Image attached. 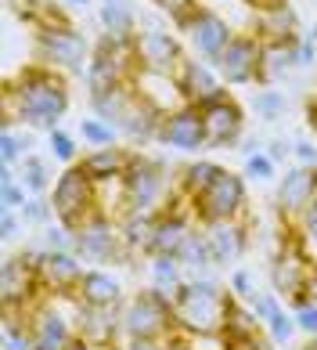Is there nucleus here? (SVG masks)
<instances>
[{"mask_svg":"<svg viewBox=\"0 0 317 350\" xmlns=\"http://www.w3.org/2000/svg\"><path fill=\"white\" fill-rule=\"evenodd\" d=\"M69 112V83L51 66H25L4 83V131H15V123L36 126V131H58L61 116Z\"/></svg>","mask_w":317,"mask_h":350,"instance_id":"1","label":"nucleus"},{"mask_svg":"<svg viewBox=\"0 0 317 350\" xmlns=\"http://www.w3.org/2000/svg\"><path fill=\"white\" fill-rule=\"evenodd\" d=\"M231 289L213 278H188L174 293V318L180 336H223Z\"/></svg>","mask_w":317,"mask_h":350,"instance_id":"2","label":"nucleus"},{"mask_svg":"<svg viewBox=\"0 0 317 350\" xmlns=\"http://www.w3.org/2000/svg\"><path fill=\"white\" fill-rule=\"evenodd\" d=\"M169 202H174V180L166 163L130 152V166L123 174V213H158Z\"/></svg>","mask_w":317,"mask_h":350,"instance_id":"3","label":"nucleus"},{"mask_svg":"<svg viewBox=\"0 0 317 350\" xmlns=\"http://www.w3.org/2000/svg\"><path fill=\"white\" fill-rule=\"evenodd\" d=\"M177 318H174V296L144 289L123 300V340H174Z\"/></svg>","mask_w":317,"mask_h":350,"instance_id":"4","label":"nucleus"},{"mask_svg":"<svg viewBox=\"0 0 317 350\" xmlns=\"http://www.w3.org/2000/svg\"><path fill=\"white\" fill-rule=\"evenodd\" d=\"M51 206H55L58 224L76 231L90 213L101 210V185L79 163L65 166V170L55 177V188H51Z\"/></svg>","mask_w":317,"mask_h":350,"instance_id":"5","label":"nucleus"},{"mask_svg":"<svg viewBox=\"0 0 317 350\" xmlns=\"http://www.w3.org/2000/svg\"><path fill=\"white\" fill-rule=\"evenodd\" d=\"M72 253L79 256V260H90V264L130 260L123 231H119V220H112L109 210L90 213L83 224L72 231Z\"/></svg>","mask_w":317,"mask_h":350,"instance_id":"6","label":"nucleus"},{"mask_svg":"<svg viewBox=\"0 0 317 350\" xmlns=\"http://www.w3.org/2000/svg\"><path fill=\"white\" fill-rule=\"evenodd\" d=\"M245 174L220 170V177L206 191H198L191 199V213L198 224H217V220H242L245 217Z\"/></svg>","mask_w":317,"mask_h":350,"instance_id":"7","label":"nucleus"},{"mask_svg":"<svg viewBox=\"0 0 317 350\" xmlns=\"http://www.w3.org/2000/svg\"><path fill=\"white\" fill-rule=\"evenodd\" d=\"M47 296L44 282H40V271L33 264L18 256H8L4 267H0V300H4V314L8 318H25L29 310Z\"/></svg>","mask_w":317,"mask_h":350,"instance_id":"8","label":"nucleus"},{"mask_svg":"<svg viewBox=\"0 0 317 350\" xmlns=\"http://www.w3.org/2000/svg\"><path fill=\"white\" fill-rule=\"evenodd\" d=\"M90 44L76 25H51V29H36V62L51 69H83L90 62Z\"/></svg>","mask_w":317,"mask_h":350,"instance_id":"9","label":"nucleus"},{"mask_svg":"<svg viewBox=\"0 0 317 350\" xmlns=\"http://www.w3.org/2000/svg\"><path fill=\"white\" fill-rule=\"evenodd\" d=\"M310 271H314V260L307 256L299 242V231L292 239H285V250L274 256L271 264V285L277 296H285L288 304H299L307 300V282H310Z\"/></svg>","mask_w":317,"mask_h":350,"instance_id":"10","label":"nucleus"},{"mask_svg":"<svg viewBox=\"0 0 317 350\" xmlns=\"http://www.w3.org/2000/svg\"><path fill=\"white\" fill-rule=\"evenodd\" d=\"M195 109L202 112V123H206V148H231L234 141L242 137L245 112L231 98L228 87H220L213 98H206L202 105H195Z\"/></svg>","mask_w":317,"mask_h":350,"instance_id":"11","label":"nucleus"},{"mask_svg":"<svg viewBox=\"0 0 317 350\" xmlns=\"http://www.w3.org/2000/svg\"><path fill=\"white\" fill-rule=\"evenodd\" d=\"M260 62H263V40L253 33H238L220 51L213 69L220 72V80L228 87H245V83H260Z\"/></svg>","mask_w":317,"mask_h":350,"instance_id":"12","label":"nucleus"},{"mask_svg":"<svg viewBox=\"0 0 317 350\" xmlns=\"http://www.w3.org/2000/svg\"><path fill=\"white\" fill-rule=\"evenodd\" d=\"M188 58L184 47L174 33L166 29H141L134 33V62L141 72H166V76H177L180 62Z\"/></svg>","mask_w":317,"mask_h":350,"instance_id":"13","label":"nucleus"},{"mask_svg":"<svg viewBox=\"0 0 317 350\" xmlns=\"http://www.w3.org/2000/svg\"><path fill=\"white\" fill-rule=\"evenodd\" d=\"M184 33H188V40H191V47L198 51V58H202V62H217L220 51L238 36L234 25L223 18L220 11L209 8V4H202V8L195 11L191 22L184 25Z\"/></svg>","mask_w":317,"mask_h":350,"instance_id":"14","label":"nucleus"},{"mask_svg":"<svg viewBox=\"0 0 317 350\" xmlns=\"http://www.w3.org/2000/svg\"><path fill=\"white\" fill-rule=\"evenodd\" d=\"M314 199H317V166H296V170H285V177L277 180V213L288 224H296Z\"/></svg>","mask_w":317,"mask_h":350,"instance_id":"15","label":"nucleus"},{"mask_svg":"<svg viewBox=\"0 0 317 350\" xmlns=\"http://www.w3.org/2000/svg\"><path fill=\"white\" fill-rule=\"evenodd\" d=\"M158 141L166 148H177V152H202L206 148V123H202V112L195 105H184L177 112L163 116V131H158Z\"/></svg>","mask_w":317,"mask_h":350,"instance_id":"16","label":"nucleus"},{"mask_svg":"<svg viewBox=\"0 0 317 350\" xmlns=\"http://www.w3.org/2000/svg\"><path fill=\"white\" fill-rule=\"evenodd\" d=\"M76 332L90 343L115 347L119 340H123V304L119 307H87V304H79Z\"/></svg>","mask_w":317,"mask_h":350,"instance_id":"17","label":"nucleus"},{"mask_svg":"<svg viewBox=\"0 0 317 350\" xmlns=\"http://www.w3.org/2000/svg\"><path fill=\"white\" fill-rule=\"evenodd\" d=\"M206 228V239H209V250H213V260L217 264H238L249 250V220H217V224H202Z\"/></svg>","mask_w":317,"mask_h":350,"instance_id":"18","label":"nucleus"},{"mask_svg":"<svg viewBox=\"0 0 317 350\" xmlns=\"http://www.w3.org/2000/svg\"><path fill=\"white\" fill-rule=\"evenodd\" d=\"M83 264H79L76 253H44V260H40V282H44V289L51 296H69L79 289V282H83Z\"/></svg>","mask_w":317,"mask_h":350,"instance_id":"19","label":"nucleus"},{"mask_svg":"<svg viewBox=\"0 0 317 350\" xmlns=\"http://www.w3.org/2000/svg\"><path fill=\"white\" fill-rule=\"evenodd\" d=\"M115 131L123 134L130 145H148V141H158V131H163V112L152 109L141 94H134L126 116L115 123Z\"/></svg>","mask_w":317,"mask_h":350,"instance_id":"20","label":"nucleus"},{"mask_svg":"<svg viewBox=\"0 0 317 350\" xmlns=\"http://www.w3.org/2000/svg\"><path fill=\"white\" fill-rule=\"evenodd\" d=\"M177 80H180V90H184V98H188V105H202L206 98H213L217 90L223 87L220 72L213 69V62H198V58H184L180 62Z\"/></svg>","mask_w":317,"mask_h":350,"instance_id":"21","label":"nucleus"},{"mask_svg":"<svg viewBox=\"0 0 317 350\" xmlns=\"http://www.w3.org/2000/svg\"><path fill=\"white\" fill-rule=\"evenodd\" d=\"M253 36H260L263 44H277V40H296L299 36V18L288 0H277L271 8H260L256 11V25H253Z\"/></svg>","mask_w":317,"mask_h":350,"instance_id":"22","label":"nucleus"},{"mask_svg":"<svg viewBox=\"0 0 317 350\" xmlns=\"http://www.w3.org/2000/svg\"><path fill=\"white\" fill-rule=\"evenodd\" d=\"M76 300L87 304V307H119L123 304V285H119V278L109 275V271L87 267V275L76 289Z\"/></svg>","mask_w":317,"mask_h":350,"instance_id":"23","label":"nucleus"},{"mask_svg":"<svg viewBox=\"0 0 317 350\" xmlns=\"http://www.w3.org/2000/svg\"><path fill=\"white\" fill-rule=\"evenodd\" d=\"M79 166L98 180V185H112V180H123L126 166H130V148H90L83 159H79Z\"/></svg>","mask_w":317,"mask_h":350,"instance_id":"24","label":"nucleus"},{"mask_svg":"<svg viewBox=\"0 0 317 350\" xmlns=\"http://www.w3.org/2000/svg\"><path fill=\"white\" fill-rule=\"evenodd\" d=\"M299 36H296V40H299ZM296 40L263 44V62H260V83L263 87H271L274 80H281V76L296 66Z\"/></svg>","mask_w":317,"mask_h":350,"instance_id":"25","label":"nucleus"},{"mask_svg":"<svg viewBox=\"0 0 317 350\" xmlns=\"http://www.w3.org/2000/svg\"><path fill=\"white\" fill-rule=\"evenodd\" d=\"M134 83H123V87H112V90H101V94H90V109H94V116L98 120H105V123H119L126 116V109H130V101H134Z\"/></svg>","mask_w":317,"mask_h":350,"instance_id":"26","label":"nucleus"},{"mask_svg":"<svg viewBox=\"0 0 317 350\" xmlns=\"http://www.w3.org/2000/svg\"><path fill=\"white\" fill-rule=\"evenodd\" d=\"M155 220H158V213H123L119 217V231H123V242H126L130 256L134 253L148 256V242H152Z\"/></svg>","mask_w":317,"mask_h":350,"instance_id":"27","label":"nucleus"},{"mask_svg":"<svg viewBox=\"0 0 317 350\" xmlns=\"http://www.w3.org/2000/svg\"><path fill=\"white\" fill-rule=\"evenodd\" d=\"M148 275H152V289L174 296L177 289L188 278H184V264L177 260L174 253H163V256H148Z\"/></svg>","mask_w":317,"mask_h":350,"instance_id":"28","label":"nucleus"},{"mask_svg":"<svg viewBox=\"0 0 317 350\" xmlns=\"http://www.w3.org/2000/svg\"><path fill=\"white\" fill-rule=\"evenodd\" d=\"M177 260L184 264V271H209L217 260H213V250H209V239H206V228L202 224H195L191 228V235L184 239L180 245V253H177Z\"/></svg>","mask_w":317,"mask_h":350,"instance_id":"29","label":"nucleus"},{"mask_svg":"<svg viewBox=\"0 0 317 350\" xmlns=\"http://www.w3.org/2000/svg\"><path fill=\"white\" fill-rule=\"evenodd\" d=\"M220 170H223V166L213 163V159H195V163H188V166L180 170V196L191 202L198 191H206V188L220 177Z\"/></svg>","mask_w":317,"mask_h":350,"instance_id":"30","label":"nucleus"},{"mask_svg":"<svg viewBox=\"0 0 317 350\" xmlns=\"http://www.w3.org/2000/svg\"><path fill=\"white\" fill-rule=\"evenodd\" d=\"M98 18L105 25V33H112V36H134L137 29V18H134V11H130L126 0H105V4L98 8Z\"/></svg>","mask_w":317,"mask_h":350,"instance_id":"31","label":"nucleus"},{"mask_svg":"<svg viewBox=\"0 0 317 350\" xmlns=\"http://www.w3.org/2000/svg\"><path fill=\"white\" fill-rule=\"evenodd\" d=\"M256 325H260V321H256V314H253V307L231 296V304H228V321H223V340H228V343L245 340V336L256 332Z\"/></svg>","mask_w":317,"mask_h":350,"instance_id":"32","label":"nucleus"},{"mask_svg":"<svg viewBox=\"0 0 317 350\" xmlns=\"http://www.w3.org/2000/svg\"><path fill=\"white\" fill-rule=\"evenodd\" d=\"M22 166V185L33 191V196H44V191L55 188V180H51V170H47V163L40 159V155H25V159L18 163Z\"/></svg>","mask_w":317,"mask_h":350,"instance_id":"33","label":"nucleus"},{"mask_svg":"<svg viewBox=\"0 0 317 350\" xmlns=\"http://www.w3.org/2000/svg\"><path fill=\"white\" fill-rule=\"evenodd\" d=\"M115 134H119L115 126L98 120V116H94V120H79V137H83L90 148H112L115 145Z\"/></svg>","mask_w":317,"mask_h":350,"instance_id":"34","label":"nucleus"},{"mask_svg":"<svg viewBox=\"0 0 317 350\" xmlns=\"http://www.w3.org/2000/svg\"><path fill=\"white\" fill-rule=\"evenodd\" d=\"M33 148V137L22 134V131H4V137H0V163L4 166H15L22 163L25 155H29Z\"/></svg>","mask_w":317,"mask_h":350,"instance_id":"35","label":"nucleus"},{"mask_svg":"<svg viewBox=\"0 0 317 350\" xmlns=\"http://www.w3.org/2000/svg\"><path fill=\"white\" fill-rule=\"evenodd\" d=\"M253 109H256L260 120L274 123L277 116L285 112V94H281V90H274V87H260L256 94H253Z\"/></svg>","mask_w":317,"mask_h":350,"instance_id":"36","label":"nucleus"},{"mask_svg":"<svg viewBox=\"0 0 317 350\" xmlns=\"http://www.w3.org/2000/svg\"><path fill=\"white\" fill-rule=\"evenodd\" d=\"M155 4H158V11H163V15H169V22H174L180 33H184V25L191 22L195 11L202 8L198 0H155Z\"/></svg>","mask_w":317,"mask_h":350,"instance_id":"37","label":"nucleus"},{"mask_svg":"<svg viewBox=\"0 0 317 350\" xmlns=\"http://www.w3.org/2000/svg\"><path fill=\"white\" fill-rule=\"evenodd\" d=\"M51 152H55V159H61L65 166H76V163H79L76 137H72V134H65L61 126H58V131H51Z\"/></svg>","mask_w":317,"mask_h":350,"instance_id":"38","label":"nucleus"},{"mask_svg":"<svg viewBox=\"0 0 317 350\" xmlns=\"http://www.w3.org/2000/svg\"><path fill=\"white\" fill-rule=\"evenodd\" d=\"M22 220L25 224H51V217H55V206H51V199H44V196H29V202L22 206Z\"/></svg>","mask_w":317,"mask_h":350,"instance_id":"39","label":"nucleus"},{"mask_svg":"<svg viewBox=\"0 0 317 350\" xmlns=\"http://www.w3.org/2000/svg\"><path fill=\"white\" fill-rule=\"evenodd\" d=\"M292 332H296V318L285 314V307H277L274 314L267 318V336L274 343H288V340H292Z\"/></svg>","mask_w":317,"mask_h":350,"instance_id":"40","label":"nucleus"},{"mask_svg":"<svg viewBox=\"0 0 317 350\" xmlns=\"http://www.w3.org/2000/svg\"><path fill=\"white\" fill-rule=\"evenodd\" d=\"M228 289H231L234 300L253 304V296H256V282H253V275H249L245 267H234V271H231V278H228Z\"/></svg>","mask_w":317,"mask_h":350,"instance_id":"41","label":"nucleus"},{"mask_svg":"<svg viewBox=\"0 0 317 350\" xmlns=\"http://www.w3.org/2000/svg\"><path fill=\"white\" fill-rule=\"evenodd\" d=\"M292 318H296V329L307 332L314 340V336H317V304L310 300V296H307V300H299V304H292Z\"/></svg>","mask_w":317,"mask_h":350,"instance_id":"42","label":"nucleus"},{"mask_svg":"<svg viewBox=\"0 0 317 350\" xmlns=\"http://www.w3.org/2000/svg\"><path fill=\"white\" fill-rule=\"evenodd\" d=\"M44 250H51V253H72V231L65 224H47L44 228Z\"/></svg>","mask_w":317,"mask_h":350,"instance_id":"43","label":"nucleus"},{"mask_svg":"<svg viewBox=\"0 0 317 350\" xmlns=\"http://www.w3.org/2000/svg\"><path fill=\"white\" fill-rule=\"evenodd\" d=\"M277 174V163L271 159L267 152H256V155H249L245 159V177H256V180H267Z\"/></svg>","mask_w":317,"mask_h":350,"instance_id":"44","label":"nucleus"},{"mask_svg":"<svg viewBox=\"0 0 317 350\" xmlns=\"http://www.w3.org/2000/svg\"><path fill=\"white\" fill-rule=\"evenodd\" d=\"M25 185H18V180H11V185H0V210H22L25 202H29V196H25Z\"/></svg>","mask_w":317,"mask_h":350,"instance_id":"45","label":"nucleus"},{"mask_svg":"<svg viewBox=\"0 0 317 350\" xmlns=\"http://www.w3.org/2000/svg\"><path fill=\"white\" fill-rule=\"evenodd\" d=\"M317 62V40H314V33H303L299 40H296V66L299 69H310Z\"/></svg>","mask_w":317,"mask_h":350,"instance_id":"46","label":"nucleus"},{"mask_svg":"<svg viewBox=\"0 0 317 350\" xmlns=\"http://www.w3.org/2000/svg\"><path fill=\"white\" fill-rule=\"evenodd\" d=\"M25 224L22 220V213H15V210H0V239H15L18 235V228Z\"/></svg>","mask_w":317,"mask_h":350,"instance_id":"47","label":"nucleus"},{"mask_svg":"<svg viewBox=\"0 0 317 350\" xmlns=\"http://www.w3.org/2000/svg\"><path fill=\"white\" fill-rule=\"evenodd\" d=\"M228 350H274V340H271V336L263 340L260 332H253V336H245V340H234V343H228Z\"/></svg>","mask_w":317,"mask_h":350,"instance_id":"48","label":"nucleus"},{"mask_svg":"<svg viewBox=\"0 0 317 350\" xmlns=\"http://www.w3.org/2000/svg\"><path fill=\"white\" fill-rule=\"evenodd\" d=\"M292 155L299 159V166H317V141H296Z\"/></svg>","mask_w":317,"mask_h":350,"instance_id":"49","label":"nucleus"},{"mask_svg":"<svg viewBox=\"0 0 317 350\" xmlns=\"http://www.w3.org/2000/svg\"><path fill=\"white\" fill-rule=\"evenodd\" d=\"M115 350H169V340H119Z\"/></svg>","mask_w":317,"mask_h":350,"instance_id":"50","label":"nucleus"},{"mask_svg":"<svg viewBox=\"0 0 317 350\" xmlns=\"http://www.w3.org/2000/svg\"><path fill=\"white\" fill-rule=\"evenodd\" d=\"M288 152H292V145H285V141H271V145H267V155H271L274 163H281Z\"/></svg>","mask_w":317,"mask_h":350,"instance_id":"51","label":"nucleus"},{"mask_svg":"<svg viewBox=\"0 0 317 350\" xmlns=\"http://www.w3.org/2000/svg\"><path fill=\"white\" fill-rule=\"evenodd\" d=\"M69 350H115V347H101V343H90V340H83V336H76Z\"/></svg>","mask_w":317,"mask_h":350,"instance_id":"52","label":"nucleus"},{"mask_svg":"<svg viewBox=\"0 0 317 350\" xmlns=\"http://www.w3.org/2000/svg\"><path fill=\"white\" fill-rule=\"evenodd\" d=\"M307 296L317 304V264H314V271H310V282H307Z\"/></svg>","mask_w":317,"mask_h":350,"instance_id":"53","label":"nucleus"},{"mask_svg":"<svg viewBox=\"0 0 317 350\" xmlns=\"http://www.w3.org/2000/svg\"><path fill=\"white\" fill-rule=\"evenodd\" d=\"M15 180V166H4L0 163V185H11Z\"/></svg>","mask_w":317,"mask_h":350,"instance_id":"54","label":"nucleus"},{"mask_svg":"<svg viewBox=\"0 0 317 350\" xmlns=\"http://www.w3.org/2000/svg\"><path fill=\"white\" fill-rule=\"evenodd\" d=\"M307 123L314 126V131H317V98L310 101V105H307Z\"/></svg>","mask_w":317,"mask_h":350,"instance_id":"55","label":"nucleus"},{"mask_svg":"<svg viewBox=\"0 0 317 350\" xmlns=\"http://www.w3.org/2000/svg\"><path fill=\"white\" fill-rule=\"evenodd\" d=\"M169 350H188V343H184V336H180V332L174 336V340H169Z\"/></svg>","mask_w":317,"mask_h":350,"instance_id":"56","label":"nucleus"},{"mask_svg":"<svg viewBox=\"0 0 317 350\" xmlns=\"http://www.w3.org/2000/svg\"><path fill=\"white\" fill-rule=\"evenodd\" d=\"M303 350H317V336H314V340H310L307 347H303Z\"/></svg>","mask_w":317,"mask_h":350,"instance_id":"57","label":"nucleus"},{"mask_svg":"<svg viewBox=\"0 0 317 350\" xmlns=\"http://www.w3.org/2000/svg\"><path fill=\"white\" fill-rule=\"evenodd\" d=\"M4 4H8V8H18V4H22V0H4Z\"/></svg>","mask_w":317,"mask_h":350,"instance_id":"58","label":"nucleus"},{"mask_svg":"<svg viewBox=\"0 0 317 350\" xmlns=\"http://www.w3.org/2000/svg\"><path fill=\"white\" fill-rule=\"evenodd\" d=\"M65 4H90V0H65Z\"/></svg>","mask_w":317,"mask_h":350,"instance_id":"59","label":"nucleus"},{"mask_svg":"<svg viewBox=\"0 0 317 350\" xmlns=\"http://www.w3.org/2000/svg\"><path fill=\"white\" fill-rule=\"evenodd\" d=\"M314 40H317V22H314Z\"/></svg>","mask_w":317,"mask_h":350,"instance_id":"60","label":"nucleus"},{"mask_svg":"<svg viewBox=\"0 0 317 350\" xmlns=\"http://www.w3.org/2000/svg\"><path fill=\"white\" fill-rule=\"evenodd\" d=\"M101 4H105V0H101Z\"/></svg>","mask_w":317,"mask_h":350,"instance_id":"61","label":"nucleus"},{"mask_svg":"<svg viewBox=\"0 0 317 350\" xmlns=\"http://www.w3.org/2000/svg\"><path fill=\"white\" fill-rule=\"evenodd\" d=\"M314 98H317V94H314Z\"/></svg>","mask_w":317,"mask_h":350,"instance_id":"62","label":"nucleus"}]
</instances>
